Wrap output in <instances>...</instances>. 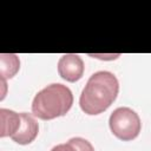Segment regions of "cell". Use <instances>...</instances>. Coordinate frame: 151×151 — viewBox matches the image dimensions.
I'll use <instances>...</instances> for the list:
<instances>
[{
    "instance_id": "3",
    "label": "cell",
    "mask_w": 151,
    "mask_h": 151,
    "mask_svg": "<svg viewBox=\"0 0 151 151\" xmlns=\"http://www.w3.org/2000/svg\"><path fill=\"white\" fill-rule=\"evenodd\" d=\"M109 125L111 132L124 142L137 138L142 129L139 116L130 107L116 109L110 116Z\"/></svg>"
},
{
    "instance_id": "4",
    "label": "cell",
    "mask_w": 151,
    "mask_h": 151,
    "mask_svg": "<svg viewBox=\"0 0 151 151\" xmlns=\"http://www.w3.org/2000/svg\"><path fill=\"white\" fill-rule=\"evenodd\" d=\"M84 61L78 54L67 53L64 54L58 61L59 76L70 83L78 81L84 74Z\"/></svg>"
},
{
    "instance_id": "7",
    "label": "cell",
    "mask_w": 151,
    "mask_h": 151,
    "mask_svg": "<svg viewBox=\"0 0 151 151\" xmlns=\"http://www.w3.org/2000/svg\"><path fill=\"white\" fill-rule=\"evenodd\" d=\"M20 68V60L17 54L13 53H2L0 54V74L1 79L13 78Z\"/></svg>"
},
{
    "instance_id": "6",
    "label": "cell",
    "mask_w": 151,
    "mask_h": 151,
    "mask_svg": "<svg viewBox=\"0 0 151 151\" xmlns=\"http://www.w3.org/2000/svg\"><path fill=\"white\" fill-rule=\"evenodd\" d=\"M0 137H12L21 125V116L8 109H0Z\"/></svg>"
},
{
    "instance_id": "1",
    "label": "cell",
    "mask_w": 151,
    "mask_h": 151,
    "mask_svg": "<svg viewBox=\"0 0 151 151\" xmlns=\"http://www.w3.org/2000/svg\"><path fill=\"white\" fill-rule=\"evenodd\" d=\"M118 92L119 81L117 77L109 71H98L88 78L81 91L80 109L90 116L103 113L116 100Z\"/></svg>"
},
{
    "instance_id": "5",
    "label": "cell",
    "mask_w": 151,
    "mask_h": 151,
    "mask_svg": "<svg viewBox=\"0 0 151 151\" xmlns=\"http://www.w3.org/2000/svg\"><path fill=\"white\" fill-rule=\"evenodd\" d=\"M20 116H21V125H20L19 130L17 131V133L13 134L11 138L13 139V142H15L20 145H27V144L32 143L35 139V137L38 136L39 125L32 114L21 112Z\"/></svg>"
},
{
    "instance_id": "8",
    "label": "cell",
    "mask_w": 151,
    "mask_h": 151,
    "mask_svg": "<svg viewBox=\"0 0 151 151\" xmlns=\"http://www.w3.org/2000/svg\"><path fill=\"white\" fill-rule=\"evenodd\" d=\"M51 151H94V149L88 140L81 137H73L65 144L55 145Z\"/></svg>"
},
{
    "instance_id": "2",
    "label": "cell",
    "mask_w": 151,
    "mask_h": 151,
    "mask_svg": "<svg viewBox=\"0 0 151 151\" xmlns=\"http://www.w3.org/2000/svg\"><path fill=\"white\" fill-rule=\"evenodd\" d=\"M73 104L72 91L63 84H51L39 91L32 101V113L42 120L65 116Z\"/></svg>"
}]
</instances>
